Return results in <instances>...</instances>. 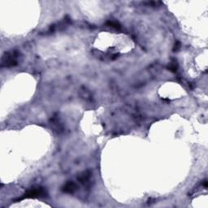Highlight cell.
<instances>
[{"mask_svg":"<svg viewBox=\"0 0 208 208\" xmlns=\"http://www.w3.org/2000/svg\"><path fill=\"white\" fill-rule=\"evenodd\" d=\"M19 52L17 50H11V51L6 52L2 58V67L6 68H11L13 66H16L18 63Z\"/></svg>","mask_w":208,"mask_h":208,"instance_id":"6da1fadb","label":"cell"},{"mask_svg":"<svg viewBox=\"0 0 208 208\" xmlns=\"http://www.w3.org/2000/svg\"><path fill=\"white\" fill-rule=\"evenodd\" d=\"M47 195V192L43 187H34L30 190H27L25 194L18 200H21L23 198H45Z\"/></svg>","mask_w":208,"mask_h":208,"instance_id":"7a4b0ae2","label":"cell"},{"mask_svg":"<svg viewBox=\"0 0 208 208\" xmlns=\"http://www.w3.org/2000/svg\"><path fill=\"white\" fill-rule=\"evenodd\" d=\"M77 186L73 181H68L62 187V191L66 194H73L77 191Z\"/></svg>","mask_w":208,"mask_h":208,"instance_id":"3957f363","label":"cell"},{"mask_svg":"<svg viewBox=\"0 0 208 208\" xmlns=\"http://www.w3.org/2000/svg\"><path fill=\"white\" fill-rule=\"evenodd\" d=\"M91 177V172L90 171H86V172H82L81 174H79V176L77 177V180L81 182L83 185H86L87 186L90 182V180Z\"/></svg>","mask_w":208,"mask_h":208,"instance_id":"277c9868","label":"cell"},{"mask_svg":"<svg viewBox=\"0 0 208 208\" xmlns=\"http://www.w3.org/2000/svg\"><path fill=\"white\" fill-rule=\"evenodd\" d=\"M106 25L109 26V27L113 28L115 30H121V25L119 22L115 21H109L106 23Z\"/></svg>","mask_w":208,"mask_h":208,"instance_id":"5b68a950","label":"cell"},{"mask_svg":"<svg viewBox=\"0 0 208 208\" xmlns=\"http://www.w3.org/2000/svg\"><path fill=\"white\" fill-rule=\"evenodd\" d=\"M177 67H178V66H177V61H176V60H172V61L169 63L168 69L172 71V72H173V73H175V72L177 70Z\"/></svg>","mask_w":208,"mask_h":208,"instance_id":"8992f818","label":"cell"},{"mask_svg":"<svg viewBox=\"0 0 208 208\" xmlns=\"http://www.w3.org/2000/svg\"><path fill=\"white\" fill-rule=\"evenodd\" d=\"M180 48H181V43H180V42H177L175 43L174 47H173V51H177Z\"/></svg>","mask_w":208,"mask_h":208,"instance_id":"52a82bcc","label":"cell"},{"mask_svg":"<svg viewBox=\"0 0 208 208\" xmlns=\"http://www.w3.org/2000/svg\"><path fill=\"white\" fill-rule=\"evenodd\" d=\"M203 186H205V187H207V181H204V182H203Z\"/></svg>","mask_w":208,"mask_h":208,"instance_id":"ba28073f","label":"cell"}]
</instances>
